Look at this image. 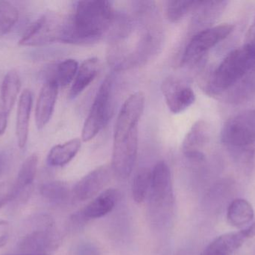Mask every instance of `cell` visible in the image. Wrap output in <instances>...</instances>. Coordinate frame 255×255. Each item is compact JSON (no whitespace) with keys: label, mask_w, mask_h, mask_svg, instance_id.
<instances>
[{"label":"cell","mask_w":255,"mask_h":255,"mask_svg":"<svg viewBox=\"0 0 255 255\" xmlns=\"http://www.w3.org/2000/svg\"><path fill=\"white\" fill-rule=\"evenodd\" d=\"M138 3L133 17L120 19L114 29L108 57L116 70L143 64L157 52L161 43V27L153 2Z\"/></svg>","instance_id":"obj_1"},{"label":"cell","mask_w":255,"mask_h":255,"mask_svg":"<svg viewBox=\"0 0 255 255\" xmlns=\"http://www.w3.org/2000/svg\"><path fill=\"white\" fill-rule=\"evenodd\" d=\"M145 96L133 93L124 102L115 124L112 169L118 178L131 174L138 150V124L143 113Z\"/></svg>","instance_id":"obj_2"},{"label":"cell","mask_w":255,"mask_h":255,"mask_svg":"<svg viewBox=\"0 0 255 255\" xmlns=\"http://www.w3.org/2000/svg\"><path fill=\"white\" fill-rule=\"evenodd\" d=\"M115 19L111 1H78L74 13L67 17L62 42L82 44L97 41L113 26Z\"/></svg>","instance_id":"obj_3"},{"label":"cell","mask_w":255,"mask_h":255,"mask_svg":"<svg viewBox=\"0 0 255 255\" xmlns=\"http://www.w3.org/2000/svg\"><path fill=\"white\" fill-rule=\"evenodd\" d=\"M255 67V54L243 45L231 51L220 63L206 84L211 95L225 92L236 85Z\"/></svg>","instance_id":"obj_4"},{"label":"cell","mask_w":255,"mask_h":255,"mask_svg":"<svg viewBox=\"0 0 255 255\" xmlns=\"http://www.w3.org/2000/svg\"><path fill=\"white\" fill-rule=\"evenodd\" d=\"M223 145L235 154L250 157L255 148V109L243 111L229 118L221 132Z\"/></svg>","instance_id":"obj_5"},{"label":"cell","mask_w":255,"mask_h":255,"mask_svg":"<svg viewBox=\"0 0 255 255\" xmlns=\"http://www.w3.org/2000/svg\"><path fill=\"white\" fill-rule=\"evenodd\" d=\"M34 229L24 236L18 244L24 254H47L55 251L62 242L56 230L55 221L50 216L41 214L33 220Z\"/></svg>","instance_id":"obj_6"},{"label":"cell","mask_w":255,"mask_h":255,"mask_svg":"<svg viewBox=\"0 0 255 255\" xmlns=\"http://www.w3.org/2000/svg\"><path fill=\"white\" fill-rule=\"evenodd\" d=\"M173 200L170 169L164 161H159L151 170L149 192L150 208L155 221L164 222L165 217L170 214Z\"/></svg>","instance_id":"obj_7"},{"label":"cell","mask_w":255,"mask_h":255,"mask_svg":"<svg viewBox=\"0 0 255 255\" xmlns=\"http://www.w3.org/2000/svg\"><path fill=\"white\" fill-rule=\"evenodd\" d=\"M113 77L108 76L100 85L82 129V139L89 142L107 125L112 112Z\"/></svg>","instance_id":"obj_8"},{"label":"cell","mask_w":255,"mask_h":255,"mask_svg":"<svg viewBox=\"0 0 255 255\" xmlns=\"http://www.w3.org/2000/svg\"><path fill=\"white\" fill-rule=\"evenodd\" d=\"M66 17L55 13H45L34 21L19 41L23 46H40L55 41L62 42L65 31Z\"/></svg>","instance_id":"obj_9"},{"label":"cell","mask_w":255,"mask_h":255,"mask_svg":"<svg viewBox=\"0 0 255 255\" xmlns=\"http://www.w3.org/2000/svg\"><path fill=\"white\" fill-rule=\"evenodd\" d=\"M232 24L223 23L208 27L198 31L186 46L182 57V63L192 66L197 64L207 52L227 38L233 32Z\"/></svg>","instance_id":"obj_10"},{"label":"cell","mask_w":255,"mask_h":255,"mask_svg":"<svg viewBox=\"0 0 255 255\" xmlns=\"http://www.w3.org/2000/svg\"><path fill=\"white\" fill-rule=\"evenodd\" d=\"M161 89L168 108L174 114L184 112L196 100L192 88L177 78H166L162 83Z\"/></svg>","instance_id":"obj_11"},{"label":"cell","mask_w":255,"mask_h":255,"mask_svg":"<svg viewBox=\"0 0 255 255\" xmlns=\"http://www.w3.org/2000/svg\"><path fill=\"white\" fill-rule=\"evenodd\" d=\"M112 172V166H102L85 175L73 188L75 199L85 202L100 194L110 183Z\"/></svg>","instance_id":"obj_12"},{"label":"cell","mask_w":255,"mask_h":255,"mask_svg":"<svg viewBox=\"0 0 255 255\" xmlns=\"http://www.w3.org/2000/svg\"><path fill=\"white\" fill-rule=\"evenodd\" d=\"M211 130L208 123L198 121L192 126L184 138L182 151L184 155L195 161H202L205 159L204 150L209 143Z\"/></svg>","instance_id":"obj_13"},{"label":"cell","mask_w":255,"mask_h":255,"mask_svg":"<svg viewBox=\"0 0 255 255\" xmlns=\"http://www.w3.org/2000/svg\"><path fill=\"white\" fill-rule=\"evenodd\" d=\"M58 88L52 81H46L40 90L35 109V121L38 130H42L49 122L58 98Z\"/></svg>","instance_id":"obj_14"},{"label":"cell","mask_w":255,"mask_h":255,"mask_svg":"<svg viewBox=\"0 0 255 255\" xmlns=\"http://www.w3.org/2000/svg\"><path fill=\"white\" fill-rule=\"evenodd\" d=\"M119 196V192L115 189L105 190L81 211L88 221L101 218L112 212L118 203Z\"/></svg>","instance_id":"obj_15"},{"label":"cell","mask_w":255,"mask_h":255,"mask_svg":"<svg viewBox=\"0 0 255 255\" xmlns=\"http://www.w3.org/2000/svg\"><path fill=\"white\" fill-rule=\"evenodd\" d=\"M33 97L31 91L25 89L21 94L16 115V134L18 146L23 149L28 140L30 115L32 107Z\"/></svg>","instance_id":"obj_16"},{"label":"cell","mask_w":255,"mask_h":255,"mask_svg":"<svg viewBox=\"0 0 255 255\" xmlns=\"http://www.w3.org/2000/svg\"><path fill=\"white\" fill-rule=\"evenodd\" d=\"M254 220V209L247 199H236L229 205L227 220L232 227L244 230L249 227Z\"/></svg>","instance_id":"obj_17"},{"label":"cell","mask_w":255,"mask_h":255,"mask_svg":"<svg viewBox=\"0 0 255 255\" xmlns=\"http://www.w3.org/2000/svg\"><path fill=\"white\" fill-rule=\"evenodd\" d=\"M99 67L98 58H90L83 61L72 84L69 94L70 99L76 98L91 85L98 74Z\"/></svg>","instance_id":"obj_18"},{"label":"cell","mask_w":255,"mask_h":255,"mask_svg":"<svg viewBox=\"0 0 255 255\" xmlns=\"http://www.w3.org/2000/svg\"><path fill=\"white\" fill-rule=\"evenodd\" d=\"M21 88V80L17 72L10 70L4 76L0 91V110L9 115L14 106Z\"/></svg>","instance_id":"obj_19"},{"label":"cell","mask_w":255,"mask_h":255,"mask_svg":"<svg viewBox=\"0 0 255 255\" xmlns=\"http://www.w3.org/2000/svg\"><path fill=\"white\" fill-rule=\"evenodd\" d=\"M38 157L34 154L29 156L21 166L16 181L13 184L12 201L17 199L24 192L30 188L37 172Z\"/></svg>","instance_id":"obj_20"},{"label":"cell","mask_w":255,"mask_h":255,"mask_svg":"<svg viewBox=\"0 0 255 255\" xmlns=\"http://www.w3.org/2000/svg\"><path fill=\"white\" fill-rule=\"evenodd\" d=\"M81 145L82 142L78 138L71 139L65 143L55 145L48 154V163L55 167H61L68 164L79 153Z\"/></svg>","instance_id":"obj_21"},{"label":"cell","mask_w":255,"mask_h":255,"mask_svg":"<svg viewBox=\"0 0 255 255\" xmlns=\"http://www.w3.org/2000/svg\"><path fill=\"white\" fill-rule=\"evenodd\" d=\"M79 67V64L76 60H64L57 64L52 74L46 81H52L58 87H67L74 80Z\"/></svg>","instance_id":"obj_22"},{"label":"cell","mask_w":255,"mask_h":255,"mask_svg":"<svg viewBox=\"0 0 255 255\" xmlns=\"http://www.w3.org/2000/svg\"><path fill=\"white\" fill-rule=\"evenodd\" d=\"M151 184V171L143 168L138 171L131 186L132 196L134 202L141 204L149 195Z\"/></svg>","instance_id":"obj_23"},{"label":"cell","mask_w":255,"mask_h":255,"mask_svg":"<svg viewBox=\"0 0 255 255\" xmlns=\"http://www.w3.org/2000/svg\"><path fill=\"white\" fill-rule=\"evenodd\" d=\"M40 194L46 200L54 204H62L68 200L70 195L68 184L62 181H52L43 184Z\"/></svg>","instance_id":"obj_24"},{"label":"cell","mask_w":255,"mask_h":255,"mask_svg":"<svg viewBox=\"0 0 255 255\" xmlns=\"http://www.w3.org/2000/svg\"><path fill=\"white\" fill-rule=\"evenodd\" d=\"M200 1H166V16L170 22H179L189 12L196 9Z\"/></svg>","instance_id":"obj_25"},{"label":"cell","mask_w":255,"mask_h":255,"mask_svg":"<svg viewBox=\"0 0 255 255\" xmlns=\"http://www.w3.org/2000/svg\"><path fill=\"white\" fill-rule=\"evenodd\" d=\"M18 17L19 13L13 4L0 0V37L11 31L17 22Z\"/></svg>","instance_id":"obj_26"},{"label":"cell","mask_w":255,"mask_h":255,"mask_svg":"<svg viewBox=\"0 0 255 255\" xmlns=\"http://www.w3.org/2000/svg\"><path fill=\"white\" fill-rule=\"evenodd\" d=\"M13 196V184L7 182L0 184V208L7 202H11Z\"/></svg>","instance_id":"obj_27"},{"label":"cell","mask_w":255,"mask_h":255,"mask_svg":"<svg viewBox=\"0 0 255 255\" xmlns=\"http://www.w3.org/2000/svg\"><path fill=\"white\" fill-rule=\"evenodd\" d=\"M75 255H100L97 247L91 243H82L76 248Z\"/></svg>","instance_id":"obj_28"},{"label":"cell","mask_w":255,"mask_h":255,"mask_svg":"<svg viewBox=\"0 0 255 255\" xmlns=\"http://www.w3.org/2000/svg\"><path fill=\"white\" fill-rule=\"evenodd\" d=\"M244 46L255 54V16L246 34Z\"/></svg>","instance_id":"obj_29"},{"label":"cell","mask_w":255,"mask_h":255,"mask_svg":"<svg viewBox=\"0 0 255 255\" xmlns=\"http://www.w3.org/2000/svg\"><path fill=\"white\" fill-rule=\"evenodd\" d=\"M10 227L8 222L0 220V249L7 244L10 238Z\"/></svg>","instance_id":"obj_30"},{"label":"cell","mask_w":255,"mask_h":255,"mask_svg":"<svg viewBox=\"0 0 255 255\" xmlns=\"http://www.w3.org/2000/svg\"><path fill=\"white\" fill-rule=\"evenodd\" d=\"M8 115L3 111L0 110V136L4 134L7 128Z\"/></svg>","instance_id":"obj_31"},{"label":"cell","mask_w":255,"mask_h":255,"mask_svg":"<svg viewBox=\"0 0 255 255\" xmlns=\"http://www.w3.org/2000/svg\"><path fill=\"white\" fill-rule=\"evenodd\" d=\"M7 161H8V159H7L6 153L0 151V176L5 171L6 167L7 166Z\"/></svg>","instance_id":"obj_32"},{"label":"cell","mask_w":255,"mask_h":255,"mask_svg":"<svg viewBox=\"0 0 255 255\" xmlns=\"http://www.w3.org/2000/svg\"><path fill=\"white\" fill-rule=\"evenodd\" d=\"M242 231L243 233H244V236L246 237L247 239H249V238H253L255 237V219L254 221L253 222L251 225H250L249 227H247V229H244Z\"/></svg>","instance_id":"obj_33"},{"label":"cell","mask_w":255,"mask_h":255,"mask_svg":"<svg viewBox=\"0 0 255 255\" xmlns=\"http://www.w3.org/2000/svg\"><path fill=\"white\" fill-rule=\"evenodd\" d=\"M202 255H226L222 253L221 252L218 251L216 250L214 247H211V245H208L207 248L205 249V251L203 252Z\"/></svg>","instance_id":"obj_34"},{"label":"cell","mask_w":255,"mask_h":255,"mask_svg":"<svg viewBox=\"0 0 255 255\" xmlns=\"http://www.w3.org/2000/svg\"><path fill=\"white\" fill-rule=\"evenodd\" d=\"M49 255L47 254H24V253H22V254L19 255Z\"/></svg>","instance_id":"obj_35"}]
</instances>
